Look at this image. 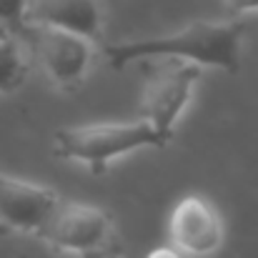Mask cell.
Here are the masks:
<instances>
[{"instance_id":"cell-1","label":"cell","mask_w":258,"mask_h":258,"mask_svg":"<svg viewBox=\"0 0 258 258\" xmlns=\"http://www.w3.org/2000/svg\"><path fill=\"white\" fill-rule=\"evenodd\" d=\"M243 35L246 25L241 20H196L171 35L113 43L105 48V58L113 71H123L146 58H180L201 68L236 73L241 68Z\"/></svg>"},{"instance_id":"cell-2","label":"cell","mask_w":258,"mask_h":258,"mask_svg":"<svg viewBox=\"0 0 258 258\" xmlns=\"http://www.w3.org/2000/svg\"><path fill=\"white\" fill-rule=\"evenodd\" d=\"M168 138L148 120H108L58 128L53 138L55 156L63 161L83 163L93 175H103L108 166L128 153L143 148H163Z\"/></svg>"},{"instance_id":"cell-3","label":"cell","mask_w":258,"mask_h":258,"mask_svg":"<svg viewBox=\"0 0 258 258\" xmlns=\"http://www.w3.org/2000/svg\"><path fill=\"white\" fill-rule=\"evenodd\" d=\"M143 71L141 113L171 141L175 123L188 108L203 76V68L180 58H146Z\"/></svg>"},{"instance_id":"cell-4","label":"cell","mask_w":258,"mask_h":258,"mask_svg":"<svg viewBox=\"0 0 258 258\" xmlns=\"http://www.w3.org/2000/svg\"><path fill=\"white\" fill-rule=\"evenodd\" d=\"M20 40L30 48V53L35 55V60L40 63L43 73L53 86L73 90L90 73L95 50H93V40L86 35L63 28L28 23Z\"/></svg>"},{"instance_id":"cell-5","label":"cell","mask_w":258,"mask_h":258,"mask_svg":"<svg viewBox=\"0 0 258 258\" xmlns=\"http://www.w3.org/2000/svg\"><path fill=\"white\" fill-rule=\"evenodd\" d=\"M113 233V218L108 211L88 203L63 201L38 238L60 253H76L83 258L88 251L105 243Z\"/></svg>"},{"instance_id":"cell-6","label":"cell","mask_w":258,"mask_h":258,"mask_svg":"<svg viewBox=\"0 0 258 258\" xmlns=\"http://www.w3.org/2000/svg\"><path fill=\"white\" fill-rule=\"evenodd\" d=\"M60 203L63 198L55 188L0 171V223L5 228L38 236Z\"/></svg>"},{"instance_id":"cell-7","label":"cell","mask_w":258,"mask_h":258,"mask_svg":"<svg viewBox=\"0 0 258 258\" xmlns=\"http://www.w3.org/2000/svg\"><path fill=\"white\" fill-rule=\"evenodd\" d=\"M168 236L185 256H211L223 243V221L208 198L185 196L171 211Z\"/></svg>"},{"instance_id":"cell-8","label":"cell","mask_w":258,"mask_h":258,"mask_svg":"<svg viewBox=\"0 0 258 258\" xmlns=\"http://www.w3.org/2000/svg\"><path fill=\"white\" fill-rule=\"evenodd\" d=\"M28 23L63 28L95 40L103 33L100 0H33Z\"/></svg>"},{"instance_id":"cell-9","label":"cell","mask_w":258,"mask_h":258,"mask_svg":"<svg viewBox=\"0 0 258 258\" xmlns=\"http://www.w3.org/2000/svg\"><path fill=\"white\" fill-rule=\"evenodd\" d=\"M18 35H8L0 40V93H13L28 81L30 63L25 55V45Z\"/></svg>"},{"instance_id":"cell-10","label":"cell","mask_w":258,"mask_h":258,"mask_svg":"<svg viewBox=\"0 0 258 258\" xmlns=\"http://www.w3.org/2000/svg\"><path fill=\"white\" fill-rule=\"evenodd\" d=\"M33 0H0V28H5L13 35H23L28 28V13Z\"/></svg>"},{"instance_id":"cell-11","label":"cell","mask_w":258,"mask_h":258,"mask_svg":"<svg viewBox=\"0 0 258 258\" xmlns=\"http://www.w3.org/2000/svg\"><path fill=\"white\" fill-rule=\"evenodd\" d=\"M83 258H125V248H123L120 238L113 233V236H110L105 243H100L98 248L88 251Z\"/></svg>"},{"instance_id":"cell-12","label":"cell","mask_w":258,"mask_h":258,"mask_svg":"<svg viewBox=\"0 0 258 258\" xmlns=\"http://www.w3.org/2000/svg\"><path fill=\"white\" fill-rule=\"evenodd\" d=\"M223 8H226L231 15L258 13V0H223Z\"/></svg>"},{"instance_id":"cell-13","label":"cell","mask_w":258,"mask_h":258,"mask_svg":"<svg viewBox=\"0 0 258 258\" xmlns=\"http://www.w3.org/2000/svg\"><path fill=\"white\" fill-rule=\"evenodd\" d=\"M183 256H185V253H183L180 248H175V246H158V248H153L146 258H183Z\"/></svg>"},{"instance_id":"cell-14","label":"cell","mask_w":258,"mask_h":258,"mask_svg":"<svg viewBox=\"0 0 258 258\" xmlns=\"http://www.w3.org/2000/svg\"><path fill=\"white\" fill-rule=\"evenodd\" d=\"M8 35H13V33H8L5 28H0V40H3V38H8Z\"/></svg>"}]
</instances>
